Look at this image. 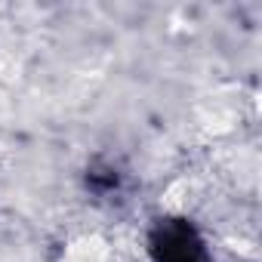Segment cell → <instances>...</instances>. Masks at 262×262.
<instances>
[{
    "mask_svg": "<svg viewBox=\"0 0 262 262\" xmlns=\"http://www.w3.org/2000/svg\"><path fill=\"white\" fill-rule=\"evenodd\" d=\"M62 262H114V250L102 234H77L65 244Z\"/></svg>",
    "mask_w": 262,
    "mask_h": 262,
    "instance_id": "cell-1",
    "label": "cell"
}]
</instances>
